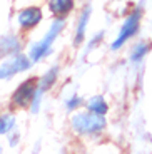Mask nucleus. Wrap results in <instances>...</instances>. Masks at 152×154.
<instances>
[{
  "mask_svg": "<svg viewBox=\"0 0 152 154\" xmlns=\"http://www.w3.org/2000/svg\"><path fill=\"white\" fill-rule=\"evenodd\" d=\"M44 99H45V92L38 91V87H37V92H35V96L32 97L30 106H29V112H30L32 116L40 114V111H42V106H44Z\"/></svg>",
  "mask_w": 152,
  "mask_h": 154,
  "instance_id": "16",
  "label": "nucleus"
},
{
  "mask_svg": "<svg viewBox=\"0 0 152 154\" xmlns=\"http://www.w3.org/2000/svg\"><path fill=\"white\" fill-rule=\"evenodd\" d=\"M17 129V114L14 109H4L0 111V137H5L12 131Z\"/></svg>",
  "mask_w": 152,
  "mask_h": 154,
  "instance_id": "13",
  "label": "nucleus"
},
{
  "mask_svg": "<svg viewBox=\"0 0 152 154\" xmlns=\"http://www.w3.org/2000/svg\"><path fill=\"white\" fill-rule=\"evenodd\" d=\"M37 92V77H27L14 89L8 99V107L14 111H25L30 106L32 97Z\"/></svg>",
  "mask_w": 152,
  "mask_h": 154,
  "instance_id": "6",
  "label": "nucleus"
},
{
  "mask_svg": "<svg viewBox=\"0 0 152 154\" xmlns=\"http://www.w3.org/2000/svg\"><path fill=\"white\" fill-rule=\"evenodd\" d=\"M90 19H92V5L87 4L82 7V10H80V14L77 15V20H75V27H74V35H72V44L75 47H80L85 42L87 27L90 23Z\"/></svg>",
  "mask_w": 152,
  "mask_h": 154,
  "instance_id": "8",
  "label": "nucleus"
},
{
  "mask_svg": "<svg viewBox=\"0 0 152 154\" xmlns=\"http://www.w3.org/2000/svg\"><path fill=\"white\" fill-rule=\"evenodd\" d=\"M7 137V146L10 147V149H17V147L20 146V143H22V134H20L19 131H12L10 134L5 136Z\"/></svg>",
  "mask_w": 152,
  "mask_h": 154,
  "instance_id": "17",
  "label": "nucleus"
},
{
  "mask_svg": "<svg viewBox=\"0 0 152 154\" xmlns=\"http://www.w3.org/2000/svg\"><path fill=\"white\" fill-rule=\"evenodd\" d=\"M84 109L94 112V114H100V116H107L110 111V106L107 102L104 94H94V96L87 97L84 102Z\"/></svg>",
  "mask_w": 152,
  "mask_h": 154,
  "instance_id": "12",
  "label": "nucleus"
},
{
  "mask_svg": "<svg viewBox=\"0 0 152 154\" xmlns=\"http://www.w3.org/2000/svg\"><path fill=\"white\" fill-rule=\"evenodd\" d=\"M150 49H152V45H150L149 40H139V42H135L132 47H130L129 55H127L129 64H132V66H139V64H142L144 59L149 55Z\"/></svg>",
  "mask_w": 152,
  "mask_h": 154,
  "instance_id": "11",
  "label": "nucleus"
},
{
  "mask_svg": "<svg viewBox=\"0 0 152 154\" xmlns=\"http://www.w3.org/2000/svg\"><path fill=\"white\" fill-rule=\"evenodd\" d=\"M60 75H62L60 64H52V66H49L42 72V75L37 77V87H38V91H42V92H45V94L50 92V91L59 84Z\"/></svg>",
  "mask_w": 152,
  "mask_h": 154,
  "instance_id": "9",
  "label": "nucleus"
},
{
  "mask_svg": "<svg viewBox=\"0 0 152 154\" xmlns=\"http://www.w3.org/2000/svg\"><path fill=\"white\" fill-rule=\"evenodd\" d=\"M25 38L20 32H7L0 35V60L10 57V55L22 52L25 47Z\"/></svg>",
  "mask_w": 152,
  "mask_h": 154,
  "instance_id": "7",
  "label": "nucleus"
},
{
  "mask_svg": "<svg viewBox=\"0 0 152 154\" xmlns=\"http://www.w3.org/2000/svg\"><path fill=\"white\" fill-rule=\"evenodd\" d=\"M44 8L37 4L32 5H25V7H20L15 12V25L17 30L22 35L30 34L35 29L44 22Z\"/></svg>",
  "mask_w": 152,
  "mask_h": 154,
  "instance_id": "4",
  "label": "nucleus"
},
{
  "mask_svg": "<svg viewBox=\"0 0 152 154\" xmlns=\"http://www.w3.org/2000/svg\"><path fill=\"white\" fill-rule=\"evenodd\" d=\"M84 102H85V97H82L79 92H70L68 96L64 97V107L68 114L74 112V111L82 109L84 107Z\"/></svg>",
  "mask_w": 152,
  "mask_h": 154,
  "instance_id": "14",
  "label": "nucleus"
},
{
  "mask_svg": "<svg viewBox=\"0 0 152 154\" xmlns=\"http://www.w3.org/2000/svg\"><path fill=\"white\" fill-rule=\"evenodd\" d=\"M47 10L52 17L68 19L75 10V0H47Z\"/></svg>",
  "mask_w": 152,
  "mask_h": 154,
  "instance_id": "10",
  "label": "nucleus"
},
{
  "mask_svg": "<svg viewBox=\"0 0 152 154\" xmlns=\"http://www.w3.org/2000/svg\"><path fill=\"white\" fill-rule=\"evenodd\" d=\"M109 121L107 116L94 114L87 109H79V111L70 112L68 117V127L77 137H99L107 131Z\"/></svg>",
  "mask_w": 152,
  "mask_h": 154,
  "instance_id": "2",
  "label": "nucleus"
},
{
  "mask_svg": "<svg viewBox=\"0 0 152 154\" xmlns=\"http://www.w3.org/2000/svg\"><path fill=\"white\" fill-rule=\"evenodd\" d=\"M142 19H144V8H142L141 5H135V7L130 8L127 17L122 20L117 35H115V38L110 42L109 49L112 50V52H119V50L124 49L134 37H137V34L141 32Z\"/></svg>",
  "mask_w": 152,
  "mask_h": 154,
  "instance_id": "3",
  "label": "nucleus"
},
{
  "mask_svg": "<svg viewBox=\"0 0 152 154\" xmlns=\"http://www.w3.org/2000/svg\"><path fill=\"white\" fill-rule=\"evenodd\" d=\"M104 38H105V30H99V32H95L92 37H89L87 40H85V47H84V52L82 54L84 55H89V54H92L95 49H99L100 45H102V42H104Z\"/></svg>",
  "mask_w": 152,
  "mask_h": 154,
  "instance_id": "15",
  "label": "nucleus"
},
{
  "mask_svg": "<svg viewBox=\"0 0 152 154\" xmlns=\"http://www.w3.org/2000/svg\"><path fill=\"white\" fill-rule=\"evenodd\" d=\"M34 67L32 60L25 52H17L10 57L0 60V82H8L19 74H25Z\"/></svg>",
  "mask_w": 152,
  "mask_h": 154,
  "instance_id": "5",
  "label": "nucleus"
},
{
  "mask_svg": "<svg viewBox=\"0 0 152 154\" xmlns=\"http://www.w3.org/2000/svg\"><path fill=\"white\" fill-rule=\"evenodd\" d=\"M65 27H67V19L53 17L45 34L37 40H32L25 47V54L29 55V59L32 60L34 66L44 62L47 57H50L53 54V45L57 42V38L62 35V32L65 30Z\"/></svg>",
  "mask_w": 152,
  "mask_h": 154,
  "instance_id": "1",
  "label": "nucleus"
},
{
  "mask_svg": "<svg viewBox=\"0 0 152 154\" xmlns=\"http://www.w3.org/2000/svg\"><path fill=\"white\" fill-rule=\"evenodd\" d=\"M2 152H5V147L4 146H0V154H2Z\"/></svg>",
  "mask_w": 152,
  "mask_h": 154,
  "instance_id": "18",
  "label": "nucleus"
},
{
  "mask_svg": "<svg viewBox=\"0 0 152 154\" xmlns=\"http://www.w3.org/2000/svg\"><path fill=\"white\" fill-rule=\"evenodd\" d=\"M35 2H44V0H35Z\"/></svg>",
  "mask_w": 152,
  "mask_h": 154,
  "instance_id": "19",
  "label": "nucleus"
},
{
  "mask_svg": "<svg viewBox=\"0 0 152 154\" xmlns=\"http://www.w3.org/2000/svg\"><path fill=\"white\" fill-rule=\"evenodd\" d=\"M112 2H120V0H112Z\"/></svg>",
  "mask_w": 152,
  "mask_h": 154,
  "instance_id": "20",
  "label": "nucleus"
}]
</instances>
